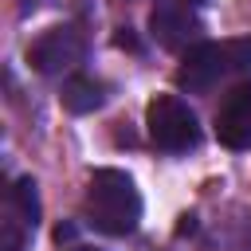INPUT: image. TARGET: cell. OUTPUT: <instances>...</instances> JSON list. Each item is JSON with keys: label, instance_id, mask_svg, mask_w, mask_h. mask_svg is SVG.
Returning a JSON list of instances; mask_svg holds the SVG:
<instances>
[{"label": "cell", "instance_id": "cell-1", "mask_svg": "<svg viewBox=\"0 0 251 251\" xmlns=\"http://www.w3.org/2000/svg\"><path fill=\"white\" fill-rule=\"evenodd\" d=\"M251 71V35L239 39H208L188 47V55L176 67V86L188 94H208L220 82Z\"/></svg>", "mask_w": 251, "mask_h": 251}, {"label": "cell", "instance_id": "cell-2", "mask_svg": "<svg viewBox=\"0 0 251 251\" xmlns=\"http://www.w3.org/2000/svg\"><path fill=\"white\" fill-rule=\"evenodd\" d=\"M86 220L102 235H129L141 220V192L122 169H98L86 184Z\"/></svg>", "mask_w": 251, "mask_h": 251}, {"label": "cell", "instance_id": "cell-3", "mask_svg": "<svg viewBox=\"0 0 251 251\" xmlns=\"http://www.w3.org/2000/svg\"><path fill=\"white\" fill-rule=\"evenodd\" d=\"M145 129L149 141L161 153H188L200 145V122L188 110V102H180L176 94H157L145 110Z\"/></svg>", "mask_w": 251, "mask_h": 251}, {"label": "cell", "instance_id": "cell-4", "mask_svg": "<svg viewBox=\"0 0 251 251\" xmlns=\"http://www.w3.org/2000/svg\"><path fill=\"white\" fill-rule=\"evenodd\" d=\"M35 227H39V192L31 176H20L8 184L0 204V251H24Z\"/></svg>", "mask_w": 251, "mask_h": 251}, {"label": "cell", "instance_id": "cell-5", "mask_svg": "<svg viewBox=\"0 0 251 251\" xmlns=\"http://www.w3.org/2000/svg\"><path fill=\"white\" fill-rule=\"evenodd\" d=\"M82 55H86V35L78 27H71V24L43 31L27 51V59H31V67L39 75H67V71H75L82 63Z\"/></svg>", "mask_w": 251, "mask_h": 251}, {"label": "cell", "instance_id": "cell-6", "mask_svg": "<svg viewBox=\"0 0 251 251\" xmlns=\"http://www.w3.org/2000/svg\"><path fill=\"white\" fill-rule=\"evenodd\" d=\"M216 137L227 149H251V82L227 90L216 110Z\"/></svg>", "mask_w": 251, "mask_h": 251}, {"label": "cell", "instance_id": "cell-7", "mask_svg": "<svg viewBox=\"0 0 251 251\" xmlns=\"http://www.w3.org/2000/svg\"><path fill=\"white\" fill-rule=\"evenodd\" d=\"M196 31H200V20L188 12V8H180V4H161L157 12H153V35L165 43V47H180V43H188V39H196Z\"/></svg>", "mask_w": 251, "mask_h": 251}, {"label": "cell", "instance_id": "cell-8", "mask_svg": "<svg viewBox=\"0 0 251 251\" xmlns=\"http://www.w3.org/2000/svg\"><path fill=\"white\" fill-rule=\"evenodd\" d=\"M106 102V82L102 78H90V75H71L63 82V106L75 110V114H86V110H98Z\"/></svg>", "mask_w": 251, "mask_h": 251}, {"label": "cell", "instance_id": "cell-9", "mask_svg": "<svg viewBox=\"0 0 251 251\" xmlns=\"http://www.w3.org/2000/svg\"><path fill=\"white\" fill-rule=\"evenodd\" d=\"M235 251H251V224L239 231V239H235Z\"/></svg>", "mask_w": 251, "mask_h": 251}, {"label": "cell", "instance_id": "cell-10", "mask_svg": "<svg viewBox=\"0 0 251 251\" xmlns=\"http://www.w3.org/2000/svg\"><path fill=\"white\" fill-rule=\"evenodd\" d=\"M43 0H24V12H31V8H39Z\"/></svg>", "mask_w": 251, "mask_h": 251}]
</instances>
